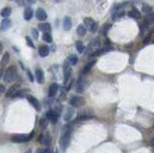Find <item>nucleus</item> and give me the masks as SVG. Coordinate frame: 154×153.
<instances>
[{
  "instance_id": "nucleus-1",
  "label": "nucleus",
  "mask_w": 154,
  "mask_h": 153,
  "mask_svg": "<svg viewBox=\"0 0 154 153\" xmlns=\"http://www.w3.org/2000/svg\"><path fill=\"white\" fill-rule=\"evenodd\" d=\"M17 78V68L15 65H11L7 68L5 74L3 75V79H4L5 82L7 83H12L14 81H16Z\"/></svg>"
},
{
  "instance_id": "nucleus-2",
  "label": "nucleus",
  "mask_w": 154,
  "mask_h": 153,
  "mask_svg": "<svg viewBox=\"0 0 154 153\" xmlns=\"http://www.w3.org/2000/svg\"><path fill=\"white\" fill-rule=\"evenodd\" d=\"M33 135H34V132H32L31 134H17L11 137V141L13 143H26V142H29L32 139Z\"/></svg>"
},
{
  "instance_id": "nucleus-3",
  "label": "nucleus",
  "mask_w": 154,
  "mask_h": 153,
  "mask_svg": "<svg viewBox=\"0 0 154 153\" xmlns=\"http://www.w3.org/2000/svg\"><path fill=\"white\" fill-rule=\"evenodd\" d=\"M70 138H71L70 130L66 131L64 135L61 137V139H60V146H61L62 150H66V149L68 148L69 143H70Z\"/></svg>"
},
{
  "instance_id": "nucleus-4",
  "label": "nucleus",
  "mask_w": 154,
  "mask_h": 153,
  "mask_svg": "<svg viewBox=\"0 0 154 153\" xmlns=\"http://www.w3.org/2000/svg\"><path fill=\"white\" fill-rule=\"evenodd\" d=\"M85 98L82 96H78V95H73V96L70 97L69 99V104L71 105L72 107L75 108H79L82 107L84 104H85Z\"/></svg>"
},
{
  "instance_id": "nucleus-5",
  "label": "nucleus",
  "mask_w": 154,
  "mask_h": 153,
  "mask_svg": "<svg viewBox=\"0 0 154 153\" xmlns=\"http://www.w3.org/2000/svg\"><path fill=\"white\" fill-rule=\"evenodd\" d=\"M86 88H87V81L83 77H80L76 82V85H75V91L78 94H83L86 91Z\"/></svg>"
},
{
  "instance_id": "nucleus-6",
  "label": "nucleus",
  "mask_w": 154,
  "mask_h": 153,
  "mask_svg": "<svg viewBox=\"0 0 154 153\" xmlns=\"http://www.w3.org/2000/svg\"><path fill=\"white\" fill-rule=\"evenodd\" d=\"M68 61H66L64 65V85H66L68 83V81L71 77V70L68 68Z\"/></svg>"
},
{
  "instance_id": "nucleus-7",
  "label": "nucleus",
  "mask_w": 154,
  "mask_h": 153,
  "mask_svg": "<svg viewBox=\"0 0 154 153\" xmlns=\"http://www.w3.org/2000/svg\"><path fill=\"white\" fill-rule=\"evenodd\" d=\"M39 142L43 143L44 145L49 146L51 145V137L48 132H45V134H41L40 135V138H39Z\"/></svg>"
},
{
  "instance_id": "nucleus-8",
  "label": "nucleus",
  "mask_w": 154,
  "mask_h": 153,
  "mask_svg": "<svg viewBox=\"0 0 154 153\" xmlns=\"http://www.w3.org/2000/svg\"><path fill=\"white\" fill-rule=\"evenodd\" d=\"M58 116H59V114L57 113L55 110H50L46 113L47 119H49V121L51 122H53V123H56L57 122V121H58Z\"/></svg>"
},
{
  "instance_id": "nucleus-9",
  "label": "nucleus",
  "mask_w": 154,
  "mask_h": 153,
  "mask_svg": "<svg viewBox=\"0 0 154 153\" xmlns=\"http://www.w3.org/2000/svg\"><path fill=\"white\" fill-rule=\"evenodd\" d=\"M27 99L30 102V104H32V106L35 108L37 111H41V104L39 100L33 95H27Z\"/></svg>"
},
{
  "instance_id": "nucleus-10",
  "label": "nucleus",
  "mask_w": 154,
  "mask_h": 153,
  "mask_svg": "<svg viewBox=\"0 0 154 153\" xmlns=\"http://www.w3.org/2000/svg\"><path fill=\"white\" fill-rule=\"evenodd\" d=\"M19 85H17V84L10 87V88H9V90L7 91V92H6V96H7V97H13V96H15L17 92L19 91Z\"/></svg>"
},
{
  "instance_id": "nucleus-11",
  "label": "nucleus",
  "mask_w": 154,
  "mask_h": 153,
  "mask_svg": "<svg viewBox=\"0 0 154 153\" xmlns=\"http://www.w3.org/2000/svg\"><path fill=\"white\" fill-rule=\"evenodd\" d=\"M36 17H37V19L44 21L47 19V14L43 8H38L37 12H36Z\"/></svg>"
},
{
  "instance_id": "nucleus-12",
  "label": "nucleus",
  "mask_w": 154,
  "mask_h": 153,
  "mask_svg": "<svg viewBox=\"0 0 154 153\" xmlns=\"http://www.w3.org/2000/svg\"><path fill=\"white\" fill-rule=\"evenodd\" d=\"M63 27H64V29L66 31H69V30L71 29L72 27V20H71V17H68V16H66L64 17V20H63Z\"/></svg>"
},
{
  "instance_id": "nucleus-13",
  "label": "nucleus",
  "mask_w": 154,
  "mask_h": 153,
  "mask_svg": "<svg viewBox=\"0 0 154 153\" xmlns=\"http://www.w3.org/2000/svg\"><path fill=\"white\" fill-rule=\"evenodd\" d=\"M35 76H36V80L39 84H43L44 82V71L41 70V68H37L35 71Z\"/></svg>"
},
{
  "instance_id": "nucleus-14",
  "label": "nucleus",
  "mask_w": 154,
  "mask_h": 153,
  "mask_svg": "<svg viewBox=\"0 0 154 153\" xmlns=\"http://www.w3.org/2000/svg\"><path fill=\"white\" fill-rule=\"evenodd\" d=\"M57 92H58V84L52 83L49 87V90H48V96L51 98L54 97L57 94Z\"/></svg>"
},
{
  "instance_id": "nucleus-15",
  "label": "nucleus",
  "mask_w": 154,
  "mask_h": 153,
  "mask_svg": "<svg viewBox=\"0 0 154 153\" xmlns=\"http://www.w3.org/2000/svg\"><path fill=\"white\" fill-rule=\"evenodd\" d=\"M128 17H132V19H142V14L139 12V10L137 8H133L131 11H129Z\"/></svg>"
},
{
  "instance_id": "nucleus-16",
  "label": "nucleus",
  "mask_w": 154,
  "mask_h": 153,
  "mask_svg": "<svg viewBox=\"0 0 154 153\" xmlns=\"http://www.w3.org/2000/svg\"><path fill=\"white\" fill-rule=\"evenodd\" d=\"M11 26H12V21H11V19H8V17H5V19L1 21V30L2 31H6V30L10 29Z\"/></svg>"
},
{
  "instance_id": "nucleus-17",
  "label": "nucleus",
  "mask_w": 154,
  "mask_h": 153,
  "mask_svg": "<svg viewBox=\"0 0 154 153\" xmlns=\"http://www.w3.org/2000/svg\"><path fill=\"white\" fill-rule=\"evenodd\" d=\"M84 25L86 26L87 29H89L90 31H92L93 26L95 25V20H93V19H90V17H86V19H84Z\"/></svg>"
},
{
  "instance_id": "nucleus-18",
  "label": "nucleus",
  "mask_w": 154,
  "mask_h": 153,
  "mask_svg": "<svg viewBox=\"0 0 154 153\" xmlns=\"http://www.w3.org/2000/svg\"><path fill=\"white\" fill-rule=\"evenodd\" d=\"M49 52H50V49L47 45H41L40 46V48H39V54H40L41 57H44V58L48 56Z\"/></svg>"
},
{
  "instance_id": "nucleus-19",
  "label": "nucleus",
  "mask_w": 154,
  "mask_h": 153,
  "mask_svg": "<svg viewBox=\"0 0 154 153\" xmlns=\"http://www.w3.org/2000/svg\"><path fill=\"white\" fill-rule=\"evenodd\" d=\"M38 27H39V29H40L41 31H43L44 33H49L51 31V25L47 22L40 23Z\"/></svg>"
},
{
  "instance_id": "nucleus-20",
  "label": "nucleus",
  "mask_w": 154,
  "mask_h": 153,
  "mask_svg": "<svg viewBox=\"0 0 154 153\" xmlns=\"http://www.w3.org/2000/svg\"><path fill=\"white\" fill-rule=\"evenodd\" d=\"M33 14H34V11L31 7H27L24 10V19L25 20H30L33 17Z\"/></svg>"
},
{
  "instance_id": "nucleus-21",
  "label": "nucleus",
  "mask_w": 154,
  "mask_h": 153,
  "mask_svg": "<svg viewBox=\"0 0 154 153\" xmlns=\"http://www.w3.org/2000/svg\"><path fill=\"white\" fill-rule=\"evenodd\" d=\"M86 31H87V28H86V26L84 24H79V25H78L77 30H76L78 36H80V37H84L85 34H86Z\"/></svg>"
},
{
  "instance_id": "nucleus-22",
  "label": "nucleus",
  "mask_w": 154,
  "mask_h": 153,
  "mask_svg": "<svg viewBox=\"0 0 154 153\" xmlns=\"http://www.w3.org/2000/svg\"><path fill=\"white\" fill-rule=\"evenodd\" d=\"M12 14V9L10 7H5L2 9L1 11V16L3 17H9Z\"/></svg>"
},
{
  "instance_id": "nucleus-23",
  "label": "nucleus",
  "mask_w": 154,
  "mask_h": 153,
  "mask_svg": "<svg viewBox=\"0 0 154 153\" xmlns=\"http://www.w3.org/2000/svg\"><path fill=\"white\" fill-rule=\"evenodd\" d=\"M112 48L111 47H106V48H102L100 50H96L95 52H93L90 54V57H95V56H98V55H101V54H103L105 52H108L109 50H111Z\"/></svg>"
},
{
  "instance_id": "nucleus-24",
  "label": "nucleus",
  "mask_w": 154,
  "mask_h": 153,
  "mask_svg": "<svg viewBox=\"0 0 154 153\" xmlns=\"http://www.w3.org/2000/svg\"><path fill=\"white\" fill-rule=\"evenodd\" d=\"M75 47H76V49H77V51L79 53H83L84 49H85L84 43L81 41H75Z\"/></svg>"
},
{
  "instance_id": "nucleus-25",
  "label": "nucleus",
  "mask_w": 154,
  "mask_h": 153,
  "mask_svg": "<svg viewBox=\"0 0 154 153\" xmlns=\"http://www.w3.org/2000/svg\"><path fill=\"white\" fill-rule=\"evenodd\" d=\"M68 61L70 63V65H75L77 64V62H78V57L76 55H74V54H71V55L68 56Z\"/></svg>"
},
{
  "instance_id": "nucleus-26",
  "label": "nucleus",
  "mask_w": 154,
  "mask_h": 153,
  "mask_svg": "<svg viewBox=\"0 0 154 153\" xmlns=\"http://www.w3.org/2000/svg\"><path fill=\"white\" fill-rule=\"evenodd\" d=\"M9 61H10V54H9L8 52H5L4 55H3V57H2V61H1L2 65H7Z\"/></svg>"
},
{
  "instance_id": "nucleus-27",
  "label": "nucleus",
  "mask_w": 154,
  "mask_h": 153,
  "mask_svg": "<svg viewBox=\"0 0 154 153\" xmlns=\"http://www.w3.org/2000/svg\"><path fill=\"white\" fill-rule=\"evenodd\" d=\"M95 60H93V62H90L88 65H86L85 68H84V70H83V73H88L89 71L92 70V68L95 65Z\"/></svg>"
},
{
  "instance_id": "nucleus-28",
  "label": "nucleus",
  "mask_w": 154,
  "mask_h": 153,
  "mask_svg": "<svg viewBox=\"0 0 154 153\" xmlns=\"http://www.w3.org/2000/svg\"><path fill=\"white\" fill-rule=\"evenodd\" d=\"M43 40L45 41V43H52V36L50 35V33H44Z\"/></svg>"
},
{
  "instance_id": "nucleus-29",
  "label": "nucleus",
  "mask_w": 154,
  "mask_h": 153,
  "mask_svg": "<svg viewBox=\"0 0 154 153\" xmlns=\"http://www.w3.org/2000/svg\"><path fill=\"white\" fill-rule=\"evenodd\" d=\"M146 21L148 23V24H151L154 22V12H150L149 14H146Z\"/></svg>"
},
{
  "instance_id": "nucleus-30",
  "label": "nucleus",
  "mask_w": 154,
  "mask_h": 153,
  "mask_svg": "<svg viewBox=\"0 0 154 153\" xmlns=\"http://www.w3.org/2000/svg\"><path fill=\"white\" fill-rule=\"evenodd\" d=\"M143 12H144V13H146V14H149L150 12H152V9H151V7H150L149 5H147V4H144V6H143Z\"/></svg>"
},
{
  "instance_id": "nucleus-31",
  "label": "nucleus",
  "mask_w": 154,
  "mask_h": 153,
  "mask_svg": "<svg viewBox=\"0 0 154 153\" xmlns=\"http://www.w3.org/2000/svg\"><path fill=\"white\" fill-rule=\"evenodd\" d=\"M40 126L41 129H45L47 126V119H41L40 121Z\"/></svg>"
},
{
  "instance_id": "nucleus-32",
  "label": "nucleus",
  "mask_w": 154,
  "mask_h": 153,
  "mask_svg": "<svg viewBox=\"0 0 154 153\" xmlns=\"http://www.w3.org/2000/svg\"><path fill=\"white\" fill-rule=\"evenodd\" d=\"M26 43H27V45L30 46L31 48H35V44L33 43L32 40L29 37H26Z\"/></svg>"
},
{
  "instance_id": "nucleus-33",
  "label": "nucleus",
  "mask_w": 154,
  "mask_h": 153,
  "mask_svg": "<svg viewBox=\"0 0 154 153\" xmlns=\"http://www.w3.org/2000/svg\"><path fill=\"white\" fill-rule=\"evenodd\" d=\"M32 34H33V36H34L35 39H38V38H39V32H38L37 29L33 28V29H32Z\"/></svg>"
},
{
  "instance_id": "nucleus-34",
  "label": "nucleus",
  "mask_w": 154,
  "mask_h": 153,
  "mask_svg": "<svg viewBox=\"0 0 154 153\" xmlns=\"http://www.w3.org/2000/svg\"><path fill=\"white\" fill-rule=\"evenodd\" d=\"M27 75H28V78H29V80L31 81V82H33L34 81V77H33V74L30 72V71L28 70L27 71Z\"/></svg>"
},
{
  "instance_id": "nucleus-35",
  "label": "nucleus",
  "mask_w": 154,
  "mask_h": 153,
  "mask_svg": "<svg viewBox=\"0 0 154 153\" xmlns=\"http://www.w3.org/2000/svg\"><path fill=\"white\" fill-rule=\"evenodd\" d=\"M109 27H111L110 24H105V26H104V35L105 36L107 35V32H108V30H109Z\"/></svg>"
},
{
  "instance_id": "nucleus-36",
  "label": "nucleus",
  "mask_w": 154,
  "mask_h": 153,
  "mask_svg": "<svg viewBox=\"0 0 154 153\" xmlns=\"http://www.w3.org/2000/svg\"><path fill=\"white\" fill-rule=\"evenodd\" d=\"M11 1H15V2L19 3V5H23V0H11Z\"/></svg>"
},
{
  "instance_id": "nucleus-37",
  "label": "nucleus",
  "mask_w": 154,
  "mask_h": 153,
  "mask_svg": "<svg viewBox=\"0 0 154 153\" xmlns=\"http://www.w3.org/2000/svg\"><path fill=\"white\" fill-rule=\"evenodd\" d=\"M41 153H53L51 150H49V149H45V150H44Z\"/></svg>"
},
{
  "instance_id": "nucleus-38",
  "label": "nucleus",
  "mask_w": 154,
  "mask_h": 153,
  "mask_svg": "<svg viewBox=\"0 0 154 153\" xmlns=\"http://www.w3.org/2000/svg\"><path fill=\"white\" fill-rule=\"evenodd\" d=\"M26 1L30 3V4H34V3L36 2V0H26Z\"/></svg>"
},
{
  "instance_id": "nucleus-39",
  "label": "nucleus",
  "mask_w": 154,
  "mask_h": 153,
  "mask_svg": "<svg viewBox=\"0 0 154 153\" xmlns=\"http://www.w3.org/2000/svg\"><path fill=\"white\" fill-rule=\"evenodd\" d=\"M5 92V87L1 85V92Z\"/></svg>"
}]
</instances>
